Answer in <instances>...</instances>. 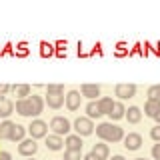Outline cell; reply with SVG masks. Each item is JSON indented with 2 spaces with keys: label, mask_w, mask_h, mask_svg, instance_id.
I'll return each instance as SVG.
<instances>
[{
  "label": "cell",
  "mask_w": 160,
  "mask_h": 160,
  "mask_svg": "<svg viewBox=\"0 0 160 160\" xmlns=\"http://www.w3.org/2000/svg\"><path fill=\"white\" fill-rule=\"evenodd\" d=\"M94 130H96V136L102 140V142H120V140H124V130L120 128L118 124L102 122Z\"/></svg>",
  "instance_id": "cell-1"
},
{
  "label": "cell",
  "mask_w": 160,
  "mask_h": 160,
  "mask_svg": "<svg viewBox=\"0 0 160 160\" xmlns=\"http://www.w3.org/2000/svg\"><path fill=\"white\" fill-rule=\"evenodd\" d=\"M48 128L52 130L56 136H68L70 130H72V124H70V120L64 118V116H54L52 120H50V126Z\"/></svg>",
  "instance_id": "cell-2"
},
{
  "label": "cell",
  "mask_w": 160,
  "mask_h": 160,
  "mask_svg": "<svg viewBox=\"0 0 160 160\" xmlns=\"http://www.w3.org/2000/svg\"><path fill=\"white\" fill-rule=\"evenodd\" d=\"M26 130H28V134H30V138H32V140L46 138V136H48V124L44 122V120H40V118L32 120V122H30V126H28Z\"/></svg>",
  "instance_id": "cell-3"
},
{
  "label": "cell",
  "mask_w": 160,
  "mask_h": 160,
  "mask_svg": "<svg viewBox=\"0 0 160 160\" xmlns=\"http://www.w3.org/2000/svg\"><path fill=\"white\" fill-rule=\"evenodd\" d=\"M72 128L76 130V134L80 138H82V136H90V134L94 132V122L90 118H86V116H80V118L74 120Z\"/></svg>",
  "instance_id": "cell-4"
},
{
  "label": "cell",
  "mask_w": 160,
  "mask_h": 160,
  "mask_svg": "<svg viewBox=\"0 0 160 160\" xmlns=\"http://www.w3.org/2000/svg\"><path fill=\"white\" fill-rule=\"evenodd\" d=\"M36 152H38V144H36V140H32V138H24L22 142L18 144V154L24 156V158H32Z\"/></svg>",
  "instance_id": "cell-5"
},
{
  "label": "cell",
  "mask_w": 160,
  "mask_h": 160,
  "mask_svg": "<svg viewBox=\"0 0 160 160\" xmlns=\"http://www.w3.org/2000/svg\"><path fill=\"white\" fill-rule=\"evenodd\" d=\"M114 94L118 96L120 102H122V100H128V98H134L136 96V84L120 82V84H116V88H114Z\"/></svg>",
  "instance_id": "cell-6"
},
{
  "label": "cell",
  "mask_w": 160,
  "mask_h": 160,
  "mask_svg": "<svg viewBox=\"0 0 160 160\" xmlns=\"http://www.w3.org/2000/svg\"><path fill=\"white\" fill-rule=\"evenodd\" d=\"M14 110L20 114V116H36V112H34V106L32 102H30V98H24V100H16V104H14Z\"/></svg>",
  "instance_id": "cell-7"
},
{
  "label": "cell",
  "mask_w": 160,
  "mask_h": 160,
  "mask_svg": "<svg viewBox=\"0 0 160 160\" xmlns=\"http://www.w3.org/2000/svg\"><path fill=\"white\" fill-rule=\"evenodd\" d=\"M142 146V136H140L138 132H128L126 136H124V148L130 150V152H134V150H138Z\"/></svg>",
  "instance_id": "cell-8"
},
{
  "label": "cell",
  "mask_w": 160,
  "mask_h": 160,
  "mask_svg": "<svg viewBox=\"0 0 160 160\" xmlns=\"http://www.w3.org/2000/svg\"><path fill=\"white\" fill-rule=\"evenodd\" d=\"M80 102H82V96H80L78 90H70L66 96H64V104H66V108L72 110V112L80 108Z\"/></svg>",
  "instance_id": "cell-9"
},
{
  "label": "cell",
  "mask_w": 160,
  "mask_h": 160,
  "mask_svg": "<svg viewBox=\"0 0 160 160\" xmlns=\"http://www.w3.org/2000/svg\"><path fill=\"white\" fill-rule=\"evenodd\" d=\"M64 148L66 150H76V152H82V138L78 134H68L64 138Z\"/></svg>",
  "instance_id": "cell-10"
},
{
  "label": "cell",
  "mask_w": 160,
  "mask_h": 160,
  "mask_svg": "<svg viewBox=\"0 0 160 160\" xmlns=\"http://www.w3.org/2000/svg\"><path fill=\"white\" fill-rule=\"evenodd\" d=\"M26 126H22V124H14L12 126V130H10V136H8V140L10 142H22L24 138H26Z\"/></svg>",
  "instance_id": "cell-11"
},
{
  "label": "cell",
  "mask_w": 160,
  "mask_h": 160,
  "mask_svg": "<svg viewBox=\"0 0 160 160\" xmlns=\"http://www.w3.org/2000/svg\"><path fill=\"white\" fill-rule=\"evenodd\" d=\"M44 142H46V148L52 150V152H56V150H62V148H64L62 136H56V134H48V136L44 138Z\"/></svg>",
  "instance_id": "cell-12"
},
{
  "label": "cell",
  "mask_w": 160,
  "mask_h": 160,
  "mask_svg": "<svg viewBox=\"0 0 160 160\" xmlns=\"http://www.w3.org/2000/svg\"><path fill=\"white\" fill-rule=\"evenodd\" d=\"M10 114H14V102L6 96H0V118H6Z\"/></svg>",
  "instance_id": "cell-13"
},
{
  "label": "cell",
  "mask_w": 160,
  "mask_h": 160,
  "mask_svg": "<svg viewBox=\"0 0 160 160\" xmlns=\"http://www.w3.org/2000/svg\"><path fill=\"white\" fill-rule=\"evenodd\" d=\"M124 114H126V106H124L120 100H116V102L112 104V110H110L106 116L110 118V122H112V120H120V118H124Z\"/></svg>",
  "instance_id": "cell-14"
},
{
  "label": "cell",
  "mask_w": 160,
  "mask_h": 160,
  "mask_svg": "<svg viewBox=\"0 0 160 160\" xmlns=\"http://www.w3.org/2000/svg\"><path fill=\"white\" fill-rule=\"evenodd\" d=\"M80 92H82V96L84 98H88V100H94L96 96H100V86L98 84H82L80 86Z\"/></svg>",
  "instance_id": "cell-15"
},
{
  "label": "cell",
  "mask_w": 160,
  "mask_h": 160,
  "mask_svg": "<svg viewBox=\"0 0 160 160\" xmlns=\"http://www.w3.org/2000/svg\"><path fill=\"white\" fill-rule=\"evenodd\" d=\"M90 152H92L96 158H100V160H108V156H110V150H108V144H106V142H98V144H94Z\"/></svg>",
  "instance_id": "cell-16"
},
{
  "label": "cell",
  "mask_w": 160,
  "mask_h": 160,
  "mask_svg": "<svg viewBox=\"0 0 160 160\" xmlns=\"http://www.w3.org/2000/svg\"><path fill=\"white\" fill-rule=\"evenodd\" d=\"M44 104H48V106L54 108V110L62 108V104H64V94H46Z\"/></svg>",
  "instance_id": "cell-17"
},
{
  "label": "cell",
  "mask_w": 160,
  "mask_h": 160,
  "mask_svg": "<svg viewBox=\"0 0 160 160\" xmlns=\"http://www.w3.org/2000/svg\"><path fill=\"white\" fill-rule=\"evenodd\" d=\"M124 118H126L130 124H138L140 120H142V110H140L138 106H128L126 114H124Z\"/></svg>",
  "instance_id": "cell-18"
},
{
  "label": "cell",
  "mask_w": 160,
  "mask_h": 160,
  "mask_svg": "<svg viewBox=\"0 0 160 160\" xmlns=\"http://www.w3.org/2000/svg\"><path fill=\"white\" fill-rule=\"evenodd\" d=\"M158 112H160V100H146V104H144V114H146L148 118H154Z\"/></svg>",
  "instance_id": "cell-19"
},
{
  "label": "cell",
  "mask_w": 160,
  "mask_h": 160,
  "mask_svg": "<svg viewBox=\"0 0 160 160\" xmlns=\"http://www.w3.org/2000/svg\"><path fill=\"white\" fill-rule=\"evenodd\" d=\"M100 116H102V112L98 108V100H90L86 104V118L94 120V118H100Z\"/></svg>",
  "instance_id": "cell-20"
},
{
  "label": "cell",
  "mask_w": 160,
  "mask_h": 160,
  "mask_svg": "<svg viewBox=\"0 0 160 160\" xmlns=\"http://www.w3.org/2000/svg\"><path fill=\"white\" fill-rule=\"evenodd\" d=\"M12 90H14V94L18 96V100H24V98L30 96V86H28V84H14Z\"/></svg>",
  "instance_id": "cell-21"
},
{
  "label": "cell",
  "mask_w": 160,
  "mask_h": 160,
  "mask_svg": "<svg viewBox=\"0 0 160 160\" xmlns=\"http://www.w3.org/2000/svg\"><path fill=\"white\" fill-rule=\"evenodd\" d=\"M112 104H114V100L110 98V96H102L98 100V108H100V112L102 114H108L110 110H112Z\"/></svg>",
  "instance_id": "cell-22"
},
{
  "label": "cell",
  "mask_w": 160,
  "mask_h": 160,
  "mask_svg": "<svg viewBox=\"0 0 160 160\" xmlns=\"http://www.w3.org/2000/svg\"><path fill=\"white\" fill-rule=\"evenodd\" d=\"M12 126H14V122H10V120H4V122H0V138H2V140L6 138V140H8Z\"/></svg>",
  "instance_id": "cell-23"
},
{
  "label": "cell",
  "mask_w": 160,
  "mask_h": 160,
  "mask_svg": "<svg viewBox=\"0 0 160 160\" xmlns=\"http://www.w3.org/2000/svg\"><path fill=\"white\" fill-rule=\"evenodd\" d=\"M148 100H160V84H154L148 88Z\"/></svg>",
  "instance_id": "cell-24"
},
{
  "label": "cell",
  "mask_w": 160,
  "mask_h": 160,
  "mask_svg": "<svg viewBox=\"0 0 160 160\" xmlns=\"http://www.w3.org/2000/svg\"><path fill=\"white\" fill-rule=\"evenodd\" d=\"M64 160H82V152H76V150H64Z\"/></svg>",
  "instance_id": "cell-25"
},
{
  "label": "cell",
  "mask_w": 160,
  "mask_h": 160,
  "mask_svg": "<svg viewBox=\"0 0 160 160\" xmlns=\"http://www.w3.org/2000/svg\"><path fill=\"white\" fill-rule=\"evenodd\" d=\"M46 90H48V94H64V86H62V84H48Z\"/></svg>",
  "instance_id": "cell-26"
},
{
  "label": "cell",
  "mask_w": 160,
  "mask_h": 160,
  "mask_svg": "<svg viewBox=\"0 0 160 160\" xmlns=\"http://www.w3.org/2000/svg\"><path fill=\"white\" fill-rule=\"evenodd\" d=\"M42 50H40V52H42V56H50V54H54V46L52 44H46V42H42V46H40Z\"/></svg>",
  "instance_id": "cell-27"
},
{
  "label": "cell",
  "mask_w": 160,
  "mask_h": 160,
  "mask_svg": "<svg viewBox=\"0 0 160 160\" xmlns=\"http://www.w3.org/2000/svg\"><path fill=\"white\" fill-rule=\"evenodd\" d=\"M150 138H152L154 142H160V124H156V126L150 130Z\"/></svg>",
  "instance_id": "cell-28"
},
{
  "label": "cell",
  "mask_w": 160,
  "mask_h": 160,
  "mask_svg": "<svg viewBox=\"0 0 160 160\" xmlns=\"http://www.w3.org/2000/svg\"><path fill=\"white\" fill-rule=\"evenodd\" d=\"M16 54H18V56H26V54H28V46H26V44H18V46H16Z\"/></svg>",
  "instance_id": "cell-29"
},
{
  "label": "cell",
  "mask_w": 160,
  "mask_h": 160,
  "mask_svg": "<svg viewBox=\"0 0 160 160\" xmlns=\"http://www.w3.org/2000/svg\"><path fill=\"white\" fill-rule=\"evenodd\" d=\"M152 158L154 160H160V142H156L152 146Z\"/></svg>",
  "instance_id": "cell-30"
},
{
  "label": "cell",
  "mask_w": 160,
  "mask_h": 160,
  "mask_svg": "<svg viewBox=\"0 0 160 160\" xmlns=\"http://www.w3.org/2000/svg\"><path fill=\"white\" fill-rule=\"evenodd\" d=\"M10 90H12V86H10V84H0V96H6Z\"/></svg>",
  "instance_id": "cell-31"
},
{
  "label": "cell",
  "mask_w": 160,
  "mask_h": 160,
  "mask_svg": "<svg viewBox=\"0 0 160 160\" xmlns=\"http://www.w3.org/2000/svg\"><path fill=\"white\" fill-rule=\"evenodd\" d=\"M116 54H118V56H124V54H126V46H124L122 42L118 44V48H116Z\"/></svg>",
  "instance_id": "cell-32"
},
{
  "label": "cell",
  "mask_w": 160,
  "mask_h": 160,
  "mask_svg": "<svg viewBox=\"0 0 160 160\" xmlns=\"http://www.w3.org/2000/svg\"><path fill=\"white\" fill-rule=\"evenodd\" d=\"M0 160H12V154L6 152V150H2V152H0Z\"/></svg>",
  "instance_id": "cell-33"
},
{
  "label": "cell",
  "mask_w": 160,
  "mask_h": 160,
  "mask_svg": "<svg viewBox=\"0 0 160 160\" xmlns=\"http://www.w3.org/2000/svg\"><path fill=\"white\" fill-rule=\"evenodd\" d=\"M82 160H100V158H96V156H94L92 152H88L86 156H82Z\"/></svg>",
  "instance_id": "cell-34"
},
{
  "label": "cell",
  "mask_w": 160,
  "mask_h": 160,
  "mask_svg": "<svg viewBox=\"0 0 160 160\" xmlns=\"http://www.w3.org/2000/svg\"><path fill=\"white\" fill-rule=\"evenodd\" d=\"M112 160H126L124 156H120V154H116V156H112Z\"/></svg>",
  "instance_id": "cell-35"
},
{
  "label": "cell",
  "mask_w": 160,
  "mask_h": 160,
  "mask_svg": "<svg viewBox=\"0 0 160 160\" xmlns=\"http://www.w3.org/2000/svg\"><path fill=\"white\" fill-rule=\"evenodd\" d=\"M154 120H156V124H160V112L156 114V116H154Z\"/></svg>",
  "instance_id": "cell-36"
},
{
  "label": "cell",
  "mask_w": 160,
  "mask_h": 160,
  "mask_svg": "<svg viewBox=\"0 0 160 160\" xmlns=\"http://www.w3.org/2000/svg\"><path fill=\"white\" fill-rule=\"evenodd\" d=\"M134 160H146V158H134Z\"/></svg>",
  "instance_id": "cell-37"
},
{
  "label": "cell",
  "mask_w": 160,
  "mask_h": 160,
  "mask_svg": "<svg viewBox=\"0 0 160 160\" xmlns=\"http://www.w3.org/2000/svg\"><path fill=\"white\" fill-rule=\"evenodd\" d=\"M28 160H34V158H28Z\"/></svg>",
  "instance_id": "cell-38"
},
{
  "label": "cell",
  "mask_w": 160,
  "mask_h": 160,
  "mask_svg": "<svg viewBox=\"0 0 160 160\" xmlns=\"http://www.w3.org/2000/svg\"><path fill=\"white\" fill-rule=\"evenodd\" d=\"M0 140H2V138H0Z\"/></svg>",
  "instance_id": "cell-39"
}]
</instances>
